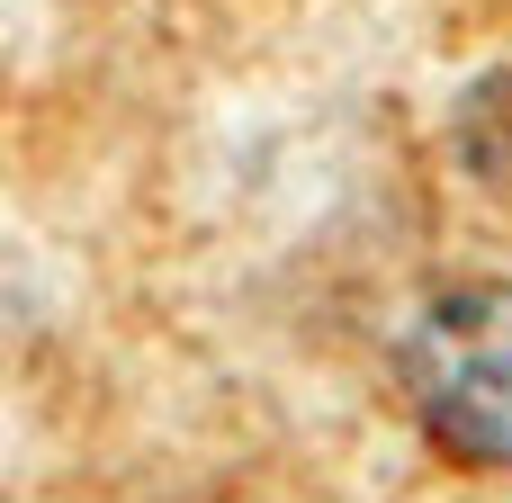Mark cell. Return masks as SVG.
<instances>
[{
  "mask_svg": "<svg viewBox=\"0 0 512 503\" xmlns=\"http://www.w3.org/2000/svg\"><path fill=\"white\" fill-rule=\"evenodd\" d=\"M405 405L414 423L468 459V468H512V288H450L432 297L405 342Z\"/></svg>",
  "mask_w": 512,
  "mask_h": 503,
  "instance_id": "cell-1",
  "label": "cell"
}]
</instances>
